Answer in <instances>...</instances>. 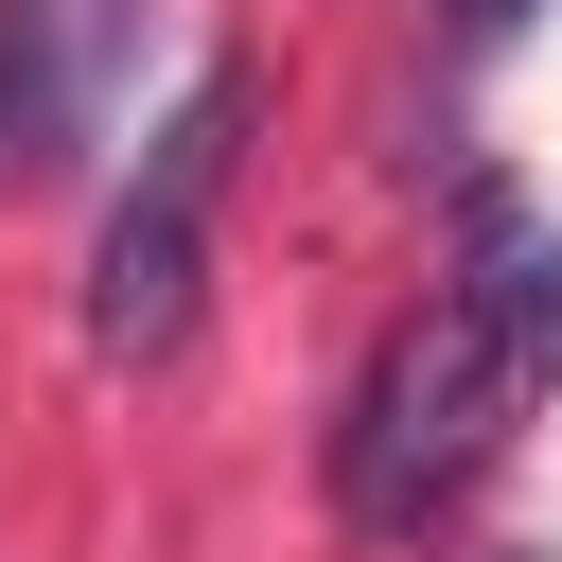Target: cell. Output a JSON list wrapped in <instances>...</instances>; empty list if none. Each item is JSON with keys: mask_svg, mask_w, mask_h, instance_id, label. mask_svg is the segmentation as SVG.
Returning a JSON list of instances; mask_svg holds the SVG:
<instances>
[{"mask_svg": "<svg viewBox=\"0 0 562 562\" xmlns=\"http://www.w3.org/2000/svg\"><path fill=\"white\" fill-rule=\"evenodd\" d=\"M457 18H492V0H457Z\"/></svg>", "mask_w": 562, "mask_h": 562, "instance_id": "5b68a950", "label": "cell"}, {"mask_svg": "<svg viewBox=\"0 0 562 562\" xmlns=\"http://www.w3.org/2000/svg\"><path fill=\"white\" fill-rule=\"evenodd\" d=\"M527 404H544V369L509 351V316H492L474 281H439V299L369 351V386H351V422H334V509H351V527H422V509H457V492L509 457Z\"/></svg>", "mask_w": 562, "mask_h": 562, "instance_id": "6da1fadb", "label": "cell"}, {"mask_svg": "<svg viewBox=\"0 0 562 562\" xmlns=\"http://www.w3.org/2000/svg\"><path fill=\"white\" fill-rule=\"evenodd\" d=\"M228 123H246V70H193V105L140 140V193H123L105 246H88V351H105V369L193 351V316H211V193H228Z\"/></svg>", "mask_w": 562, "mask_h": 562, "instance_id": "7a4b0ae2", "label": "cell"}, {"mask_svg": "<svg viewBox=\"0 0 562 562\" xmlns=\"http://www.w3.org/2000/svg\"><path fill=\"white\" fill-rule=\"evenodd\" d=\"M474 299H492V316H509V351L562 386V228H544V211H509V193L474 211Z\"/></svg>", "mask_w": 562, "mask_h": 562, "instance_id": "277c9868", "label": "cell"}, {"mask_svg": "<svg viewBox=\"0 0 562 562\" xmlns=\"http://www.w3.org/2000/svg\"><path fill=\"white\" fill-rule=\"evenodd\" d=\"M123 70V0H0V193L70 176Z\"/></svg>", "mask_w": 562, "mask_h": 562, "instance_id": "3957f363", "label": "cell"}]
</instances>
